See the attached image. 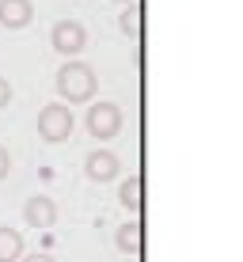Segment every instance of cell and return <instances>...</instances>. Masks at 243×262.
<instances>
[{"label": "cell", "instance_id": "5bb4252c", "mask_svg": "<svg viewBox=\"0 0 243 262\" xmlns=\"http://www.w3.org/2000/svg\"><path fill=\"white\" fill-rule=\"evenodd\" d=\"M19 262H57V258L46 255V251H34V255H27V258H19Z\"/></svg>", "mask_w": 243, "mask_h": 262}, {"label": "cell", "instance_id": "9c48e42d", "mask_svg": "<svg viewBox=\"0 0 243 262\" xmlns=\"http://www.w3.org/2000/svg\"><path fill=\"white\" fill-rule=\"evenodd\" d=\"M19 255H23V236L0 224V262H19Z\"/></svg>", "mask_w": 243, "mask_h": 262}, {"label": "cell", "instance_id": "7c38bea8", "mask_svg": "<svg viewBox=\"0 0 243 262\" xmlns=\"http://www.w3.org/2000/svg\"><path fill=\"white\" fill-rule=\"evenodd\" d=\"M8 175H12V152H8L4 144H0V183H4Z\"/></svg>", "mask_w": 243, "mask_h": 262}, {"label": "cell", "instance_id": "ba28073f", "mask_svg": "<svg viewBox=\"0 0 243 262\" xmlns=\"http://www.w3.org/2000/svg\"><path fill=\"white\" fill-rule=\"evenodd\" d=\"M114 243H118V251H125V255H141V243H145V228H141V221L122 224V228L114 232Z\"/></svg>", "mask_w": 243, "mask_h": 262}, {"label": "cell", "instance_id": "4fadbf2b", "mask_svg": "<svg viewBox=\"0 0 243 262\" xmlns=\"http://www.w3.org/2000/svg\"><path fill=\"white\" fill-rule=\"evenodd\" d=\"M8 103H12V84H8V80L0 76V111H4Z\"/></svg>", "mask_w": 243, "mask_h": 262}, {"label": "cell", "instance_id": "30bf717a", "mask_svg": "<svg viewBox=\"0 0 243 262\" xmlns=\"http://www.w3.org/2000/svg\"><path fill=\"white\" fill-rule=\"evenodd\" d=\"M141 190H145V179H141V175H129V179L122 183V190H118V202H122L129 213H141V202H145Z\"/></svg>", "mask_w": 243, "mask_h": 262}, {"label": "cell", "instance_id": "9a60e30c", "mask_svg": "<svg viewBox=\"0 0 243 262\" xmlns=\"http://www.w3.org/2000/svg\"><path fill=\"white\" fill-rule=\"evenodd\" d=\"M118 4H125V8H129V4H133V0H118Z\"/></svg>", "mask_w": 243, "mask_h": 262}, {"label": "cell", "instance_id": "5b68a950", "mask_svg": "<svg viewBox=\"0 0 243 262\" xmlns=\"http://www.w3.org/2000/svg\"><path fill=\"white\" fill-rule=\"evenodd\" d=\"M84 175L92 179V183H114V179L122 175V160H118V152H111V148H95L92 156L84 160Z\"/></svg>", "mask_w": 243, "mask_h": 262}, {"label": "cell", "instance_id": "7a4b0ae2", "mask_svg": "<svg viewBox=\"0 0 243 262\" xmlns=\"http://www.w3.org/2000/svg\"><path fill=\"white\" fill-rule=\"evenodd\" d=\"M73 129H76V118H73V111H69L65 103H46L38 111V137L46 144L69 141V137H73Z\"/></svg>", "mask_w": 243, "mask_h": 262}, {"label": "cell", "instance_id": "8992f818", "mask_svg": "<svg viewBox=\"0 0 243 262\" xmlns=\"http://www.w3.org/2000/svg\"><path fill=\"white\" fill-rule=\"evenodd\" d=\"M23 221L31 224V228H53V224H57V202H53L50 194H34V198H27V205H23Z\"/></svg>", "mask_w": 243, "mask_h": 262}, {"label": "cell", "instance_id": "277c9868", "mask_svg": "<svg viewBox=\"0 0 243 262\" xmlns=\"http://www.w3.org/2000/svg\"><path fill=\"white\" fill-rule=\"evenodd\" d=\"M50 46L61 53V57H76L87 46V27L80 19H57L50 31Z\"/></svg>", "mask_w": 243, "mask_h": 262}, {"label": "cell", "instance_id": "3957f363", "mask_svg": "<svg viewBox=\"0 0 243 262\" xmlns=\"http://www.w3.org/2000/svg\"><path fill=\"white\" fill-rule=\"evenodd\" d=\"M122 122H125V114H122L118 103H87L84 125H87V133H92L95 141L118 137V133H122Z\"/></svg>", "mask_w": 243, "mask_h": 262}, {"label": "cell", "instance_id": "8fae6325", "mask_svg": "<svg viewBox=\"0 0 243 262\" xmlns=\"http://www.w3.org/2000/svg\"><path fill=\"white\" fill-rule=\"evenodd\" d=\"M118 27H122L125 34H129V38H141V8H137V4H129V8H125V12L118 15Z\"/></svg>", "mask_w": 243, "mask_h": 262}, {"label": "cell", "instance_id": "52a82bcc", "mask_svg": "<svg viewBox=\"0 0 243 262\" xmlns=\"http://www.w3.org/2000/svg\"><path fill=\"white\" fill-rule=\"evenodd\" d=\"M34 23V4L31 0H0V27L8 31H23Z\"/></svg>", "mask_w": 243, "mask_h": 262}, {"label": "cell", "instance_id": "6da1fadb", "mask_svg": "<svg viewBox=\"0 0 243 262\" xmlns=\"http://www.w3.org/2000/svg\"><path fill=\"white\" fill-rule=\"evenodd\" d=\"M57 95L61 103H92L95 92H99V76L92 65H84V61H65V65L57 69Z\"/></svg>", "mask_w": 243, "mask_h": 262}]
</instances>
